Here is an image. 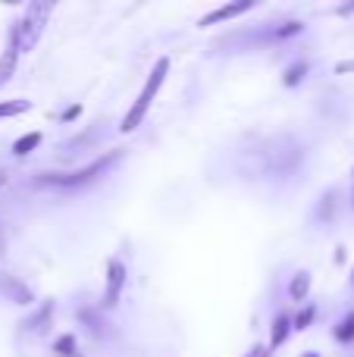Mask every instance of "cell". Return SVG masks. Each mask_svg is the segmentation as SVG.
<instances>
[{
  "label": "cell",
  "mask_w": 354,
  "mask_h": 357,
  "mask_svg": "<svg viewBox=\"0 0 354 357\" xmlns=\"http://www.w3.org/2000/svg\"><path fill=\"white\" fill-rule=\"evenodd\" d=\"M305 75H307V63L305 60H298V63H292V66L286 69V85L288 88H295V85H301V82H305Z\"/></svg>",
  "instance_id": "cell-11"
},
{
  "label": "cell",
  "mask_w": 354,
  "mask_h": 357,
  "mask_svg": "<svg viewBox=\"0 0 354 357\" xmlns=\"http://www.w3.org/2000/svg\"><path fill=\"white\" fill-rule=\"evenodd\" d=\"M307 291H311V276L298 273V276L292 279V285H288V295H292V301H305Z\"/></svg>",
  "instance_id": "cell-7"
},
{
  "label": "cell",
  "mask_w": 354,
  "mask_h": 357,
  "mask_svg": "<svg viewBox=\"0 0 354 357\" xmlns=\"http://www.w3.org/2000/svg\"><path fill=\"white\" fill-rule=\"evenodd\" d=\"M248 10H254V0H236V3H226V6H217L213 13H207L204 19H201V29L204 25H217V22H229V19H236V16H245Z\"/></svg>",
  "instance_id": "cell-5"
},
{
  "label": "cell",
  "mask_w": 354,
  "mask_h": 357,
  "mask_svg": "<svg viewBox=\"0 0 354 357\" xmlns=\"http://www.w3.org/2000/svg\"><path fill=\"white\" fill-rule=\"evenodd\" d=\"M50 13H54V0H35V3L25 6L22 19L10 25L13 35H16L19 54H29V50H35V44L41 41V35H44V25H47Z\"/></svg>",
  "instance_id": "cell-1"
},
{
  "label": "cell",
  "mask_w": 354,
  "mask_h": 357,
  "mask_svg": "<svg viewBox=\"0 0 354 357\" xmlns=\"http://www.w3.org/2000/svg\"><path fill=\"white\" fill-rule=\"evenodd\" d=\"M79 113H82V107L75 104V107H69V110L63 113V119H66V123H69V119H75V116H79Z\"/></svg>",
  "instance_id": "cell-18"
},
{
  "label": "cell",
  "mask_w": 354,
  "mask_h": 357,
  "mask_svg": "<svg viewBox=\"0 0 354 357\" xmlns=\"http://www.w3.org/2000/svg\"><path fill=\"white\" fill-rule=\"evenodd\" d=\"M311 320H314V307L301 310V314H298V320H295V329H307V326H311Z\"/></svg>",
  "instance_id": "cell-17"
},
{
  "label": "cell",
  "mask_w": 354,
  "mask_h": 357,
  "mask_svg": "<svg viewBox=\"0 0 354 357\" xmlns=\"http://www.w3.org/2000/svg\"><path fill=\"white\" fill-rule=\"evenodd\" d=\"M0 289L10 291L13 301H16V304H31V291H29V289H22V285H19L16 279H3V282H0Z\"/></svg>",
  "instance_id": "cell-10"
},
{
  "label": "cell",
  "mask_w": 354,
  "mask_h": 357,
  "mask_svg": "<svg viewBox=\"0 0 354 357\" xmlns=\"http://www.w3.org/2000/svg\"><path fill=\"white\" fill-rule=\"evenodd\" d=\"M3 185H6V173H0V188H3Z\"/></svg>",
  "instance_id": "cell-19"
},
{
  "label": "cell",
  "mask_w": 354,
  "mask_h": 357,
  "mask_svg": "<svg viewBox=\"0 0 354 357\" xmlns=\"http://www.w3.org/2000/svg\"><path fill=\"white\" fill-rule=\"evenodd\" d=\"M54 351L60 357H79V354H75V339H72V335H60V339L54 342Z\"/></svg>",
  "instance_id": "cell-13"
},
{
  "label": "cell",
  "mask_w": 354,
  "mask_h": 357,
  "mask_svg": "<svg viewBox=\"0 0 354 357\" xmlns=\"http://www.w3.org/2000/svg\"><path fill=\"white\" fill-rule=\"evenodd\" d=\"M351 282H354V276H351Z\"/></svg>",
  "instance_id": "cell-22"
},
{
  "label": "cell",
  "mask_w": 354,
  "mask_h": 357,
  "mask_svg": "<svg viewBox=\"0 0 354 357\" xmlns=\"http://www.w3.org/2000/svg\"><path fill=\"white\" fill-rule=\"evenodd\" d=\"M336 339L339 342H354V314L345 317V323L336 329Z\"/></svg>",
  "instance_id": "cell-14"
},
{
  "label": "cell",
  "mask_w": 354,
  "mask_h": 357,
  "mask_svg": "<svg viewBox=\"0 0 354 357\" xmlns=\"http://www.w3.org/2000/svg\"><path fill=\"white\" fill-rule=\"evenodd\" d=\"M116 160H119V151H110V154L98 157L94 163H88L85 169H75V173H69V176H38V182L54 185V188H79V185H88V182H94L98 176H104Z\"/></svg>",
  "instance_id": "cell-3"
},
{
  "label": "cell",
  "mask_w": 354,
  "mask_h": 357,
  "mask_svg": "<svg viewBox=\"0 0 354 357\" xmlns=\"http://www.w3.org/2000/svg\"><path fill=\"white\" fill-rule=\"evenodd\" d=\"M305 357H317V354H305Z\"/></svg>",
  "instance_id": "cell-21"
},
{
  "label": "cell",
  "mask_w": 354,
  "mask_h": 357,
  "mask_svg": "<svg viewBox=\"0 0 354 357\" xmlns=\"http://www.w3.org/2000/svg\"><path fill=\"white\" fill-rule=\"evenodd\" d=\"M301 29H305V25H301V22H286L279 31H276V38H292V35H298Z\"/></svg>",
  "instance_id": "cell-16"
},
{
  "label": "cell",
  "mask_w": 354,
  "mask_h": 357,
  "mask_svg": "<svg viewBox=\"0 0 354 357\" xmlns=\"http://www.w3.org/2000/svg\"><path fill=\"white\" fill-rule=\"evenodd\" d=\"M125 289V266L119 260H110L107 264V289H104V307L113 310L119 304V295Z\"/></svg>",
  "instance_id": "cell-4"
},
{
  "label": "cell",
  "mask_w": 354,
  "mask_h": 357,
  "mask_svg": "<svg viewBox=\"0 0 354 357\" xmlns=\"http://www.w3.org/2000/svg\"><path fill=\"white\" fill-rule=\"evenodd\" d=\"M29 107H31L29 100H0V119H6V116H22Z\"/></svg>",
  "instance_id": "cell-12"
},
{
  "label": "cell",
  "mask_w": 354,
  "mask_h": 357,
  "mask_svg": "<svg viewBox=\"0 0 354 357\" xmlns=\"http://www.w3.org/2000/svg\"><path fill=\"white\" fill-rule=\"evenodd\" d=\"M50 314H54V307H50V304H44V307H41V314H38L31 323H25V326H31V329H35V333H41V329H44V323L50 320Z\"/></svg>",
  "instance_id": "cell-15"
},
{
  "label": "cell",
  "mask_w": 354,
  "mask_h": 357,
  "mask_svg": "<svg viewBox=\"0 0 354 357\" xmlns=\"http://www.w3.org/2000/svg\"><path fill=\"white\" fill-rule=\"evenodd\" d=\"M41 144V132H31V135H22L16 144H13V154L16 157H25V154H31V151Z\"/></svg>",
  "instance_id": "cell-9"
},
{
  "label": "cell",
  "mask_w": 354,
  "mask_h": 357,
  "mask_svg": "<svg viewBox=\"0 0 354 357\" xmlns=\"http://www.w3.org/2000/svg\"><path fill=\"white\" fill-rule=\"evenodd\" d=\"M248 357H267V351H261V354H248Z\"/></svg>",
  "instance_id": "cell-20"
},
{
  "label": "cell",
  "mask_w": 354,
  "mask_h": 357,
  "mask_svg": "<svg viewBox=\"0 0 354 357\" xmlns=\"http://www.w3.org/2000/svg\"><path fill=\"white\" fill-rule=\"evenodd\" d=\"M16 56H19L16 35H13V29H10V38H6V47H3V54H0V85H6V82L13 79V73H16Z\"/></svg>",
  "instance_id": "cell-6"
},
{
  "label": "cell",
  "mask_w": 354,
  "mask_h": 357,
  "mask_svg": "<svg viewBox=\"0 0 354 357\" xmlns=\"http://www.w3.org/2000/svg\"><path fill=\"white\" fill-rule=\"evenodd\" d=\"M288 333H292V323H288V317H276L273 335H270V348H279L282 342L288 339Z\"/></svg>",
  "instance_id": "cell-8"
},
{
  "label": "cell",
  "mask_w": 354,
  "mask_h": 357,
  "mask_svg": "<svg viewBox=\"0 0 354 357\" xmlns=\"http://www.w3.org/2000/svg\"><path fill=\"white\" fill-rule=\"evenodd\" d=\"M167 73H169V60H167V56H160V60H157V66H154V73H151L148 82H144V88H141V94H138V100L129 107V113H125L123 123H119V132H135L138 126L144 123V116H148L151 104H154V98L160 94L163 82H167Z\"/></svg>",
  "instance_id": "cell-2"
}]
</instances>
